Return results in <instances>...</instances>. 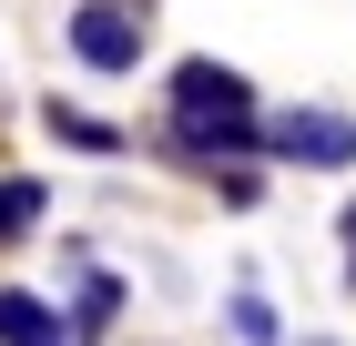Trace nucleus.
<instances>
[{"label":"nucleus","mask_w":356,"mask_h":346,"mask_svg":"<svg viewBox=\"0 0 356 346\" xmlns=\"http://www.w3.org/2000/svg\"><path fill=\"white\" fill-rule=\"evenodd\" d=\"M143 31H153V0H82L72 10V52L92 72H143Z\"/></svg>","instance_id":"nucleus-2"},{"label":"nucleus","mask_w":356,"mask_h":346,"mask_svg":"<svg viewBox=\"0 0 356 346\" xmlns=\"http://www.w3.org/2000/svg\"><path fill=\"white\" fill-rule=\"evenodd\" d=\"M163 92H173V123H254V81L234 72V61H204V52H193V61H173Z\"/></svg>","instance_id":"nucleus-3"},{"label":"nucleus","mask_w":356,"mask_h":346,"mask_svg":"<svg viewBox=\"0 0 356 346\" xmlns=\"http://www.w3.org/2000/svg\"><path fill=\"white\" fill-rule=\"evenodd\" d=\"M112 316H122V275L82 265V295H72V316H61V346H102V336H112Z\"/></svg>","instance_id":"nucleus-5"},{"label":"nucleus","mask_w":356,"mask_h":346,"mask_svg":"<svg viewBox=\"0 0 356 346\" xmlns=\"http://www.w3.org/2000/svg\"><path fill=\"white\" fill-rule=\"evenodd\" d=\"M254 153L265 163H305V173H346L356 163V112H316V102L265 112L254 123Z\"/></svg>","instance_id":"nucleus-1"},{"label":"nucleus","mask_w":356,"mask_h":346,"mask_svg":"<svg viewBox=\"0 0 356 346\" xmlns=\"http://www.w3.org/2000/svg\"><path fill=\"white\" fill-rule=\"evenodd\" d=\"M41 214H51V184H31V173H0V244L41 235Z\"/></svg>","instance_id":"nucleus-7"},{"label":"nucleus","mask_w":356,"mask_h":346,"mask_svg":"<svg viewBox=\"0 0 356 346\" xmlns=\"http://www.w3.org/2000/svg\"><path fill=\"white\" fill-rule=\"evenodd\" d=\"M41 123H51L61 143H82V153H122V143H133L122 123H102V112H82V102H41Z\"/></svg>","instance_id":"nucleus-8"},{"label":"nucleus","mask_w":356,"mask_h":346,"mask_svg":"<svg viewBox=\"0 0 356 346\" xmlns=\"http://www.w3.org/2000/svg\"><path fill=\"white\" fill-rule=\"evenodd\" d=\"M234 336H245V346H285V326H275V306H265V285H254V275L234 285Z\"/></svg>","instance_id":"nucleus-9"},{"label":"nucleus","mask_w":356,"mask_h":346,"mask_svg":"<svg viewBox=\"0 0 356 346\" xmlns=\"http://www.w3.org/2000/svg\"><path fill=\"white\" fill-rule=\"evenodd\" d=\"M254 123H163V153H184V163H254Z\"/></svg>","instance_id":"nucleus-4"},{"label":"nucleus","mask_w":356,"mask_h":346,"mask_svg":"<svg viewBox=\"0 0 356 346\" xmlns=\"http://www.w3.org/2000/svg\"><path fill=\"white\" fill-rule=\"evenodd\" d=\"M346 285H356V265H346Z\"/></svg>","instance_id":"nucleus-10"},{"label":"nucleus","mask_w":356,"mask_h":346,"mask_svg":"<svg viewBox=\"0 0 356 346\" xmlns=\"http://www.w3.org/2000/svg\"><path fill=\"white\" fill-rule=\"evenodd\" d=\"M0 346H61V306H41L31 285H0Z\"/></svg>","instance_id":"nucleus-6"},{"label":"nucleus","mask_w":356,"mask_h":346,"mask_svg":"<svg viewBox=\"0 0 356 346\" xmlns=\"http://www.w3.org/2000/svg\"><path fill=\"white\" fill-rule=\"evenodd\" d=\"M316 346H336V336H316Z\"/></svg>","instance_id":"nucleus-11"}]
</instances>
